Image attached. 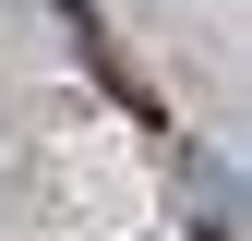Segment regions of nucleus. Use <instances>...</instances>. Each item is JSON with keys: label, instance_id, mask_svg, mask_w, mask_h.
<instances>
[{"label": "nucleus", "instance_id": "nucleus-1", "mask_svg": "<svg viewBox=\"0 0 252 241\" xmlns=\"http://www.w3.org/2000/svg\"><path fill=\"white\" fill-rule=\"evenodd\" d=\"M192 241H216V229H192Z\"/></svg>", "mask_w": 252, "mask_h": 241}]
</instances>
